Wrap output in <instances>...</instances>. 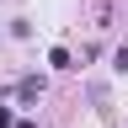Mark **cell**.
<instances>
[{
  "label": "cell",
  "instance_id": "1",
  "mask_svg": "<svg viewBox=\"0 0 128 128\" xmlns=\"http://www.w3.org/2000/svg\"><path fill=\"white\" fill-rule=\"evenodd\" d=\"M48 91V80L43 75H22V80H16V102H22V107H38V96Z\"/></svg>",
  "mask_w": 128,
  "mask_h": 128
},
{
  "label": "cell",
  "instance_id": "2",
  "mask_svg": "<svg viewBox=\"0 0 128 128\" xmlns=\"http://www.w3.org/2000/svg\"><path fill=\"white\" fill-rule=\"evenodd\" d=\"M48 64H54V70H75V64H70V48H48Z\"/></svg>",
  "mask_w": 128,
  "mask_h": 128
},
{
  "label": "cell",
  "instance_id": "3",
  "mask_svg": "<svg viewBox=\"0 0 128 128\" xmlns=\"http://www.w3.org/2000/svg\"><path fill=\"white\" fill-rule=\"evenodd\" d=\"M112 70H118V75H128V48H118V54H112Z\"/></svg>",
  "mask_w": 128,
  "mask_h": 128
},
{
  "label": "cell",
  "instance_id": "4",
  "mask_svg": "<svg viewBox=\"0 0 128 128\" xmlns=\"http://www.w3.org/2000/svg\"><path fill=\"white\" fill-rule=\"evenodd\" d=\"M11 123H16V118H11V107H0V128H11Z\"/></svg>",
  "mask_w": 128,
  "mask_h": 128
},
{
  "label": "cell",
  "instance_id": "5",
  "mask_svg": "<svg viewBox=\"0 0 128 128\" xmlns=\"http://www.w3.org/2000/svg\"><path fill=\"white\" fill-rule=\"evenodd\" d=\"M11 128H38V123H27V118H22V123H11Z\"/></svg>",
  "mask_w": 128,
  "mask_h": 128
}]
</instances>
